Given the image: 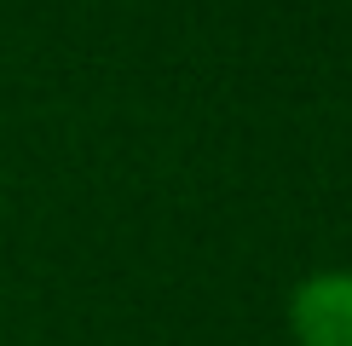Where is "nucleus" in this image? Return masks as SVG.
<instances>
[{"mask_svg":"<svg viewBox=\"0 0 352 346\" xmlns=\"http://www.w3.org/2000/svg\"><path fill=\"white\" fill-rule=\"evenodd\" d=\"M295 346H352V266L306 271L283 306Z\"/></svg>","mask_w":352,"mask_h":346,"instance_id":"nucleus-1","label":"nucleus"}]
</instances>
